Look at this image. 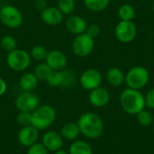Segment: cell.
Instances as JSON below:
<instances>
[{
	"instance_id": "cell-7",
	"label": "cell",
	"mask_w": 154,
	"mask_h": 154,
	"mask_svg": "<svg viewBox=\"0 0 154 154\" xmlns=\"http://www.w3.org/2000/svg\"><path fill=\"white\" fill-rule=\"evenodd\" d=\"M95 48V40L88 36L86 32L77 35L71 44L73 53L79 57H86L89 55Z\"/></svg>"
},
{
	"instance_id": "cell-25",
	"label": "cell",
	"mask_w": 154,
	"mask_h": 154,
	"mask_svg": "<svg viewBox=\"0 0 154 154\" xmlns=\"http://www.w3.org/2000/svg\"><path fill=\"white\" fill-rule=\"evenodd\" d=\"M63 81V73L62 70H52L49 75L46 82L49 86L52 88L61 87Z\"/></svg>"
},
{
	"instance_id": "cell-21",
	"label": "cell",
	"mask_w": 154,
	"mask_h": 154,
	"mask_svg": "<svg viewBox=\"0 0 154 154\" xmlns=\"http://www.w3.org/2000/svg\"><path fill=\"white\" fill-rule=\"evenodd\" d=\"M85 6L92 12H101L105 10L110 0H83Z\"/></svg>"
},
{
	"instance_id": "cell-10",
	"label": "cell",
	"mask_w": 154,
	"mask_h": 154,
	"mask_svg": "<svg viewBox=\"0 0 154 154\" xmlns=\"http://www.w3.org/2000/svg\"><path fill=\"white\" fill-rule=\"evenodd\" d=\"M102 79L103 78L99 70L96 69H88L81 74L79 82L84 89L91 91L100 87Z\"/></svg>"
},
{
	"instance_id": "cell-32",
	"label": "cell",
	"mask_w": 154,
	"mask_h": 154,
	"mask_svg": "<svg viewBox=\"0 0 154 154\" xmlns=\"http://www.w3.org/2000/svg\"><path fill=\"white\" fill-rule=\"evenodd\" d=\"M88 36H90L91 38H93L94 40L99 36L100 32H101V29L99 27V25L96 24V23H93V24H90V25H88L87 27V30L85 32Z\"/></svg>"
},
{
	"instance_id": "cell-19",
	"label": "cell",
	"mask_w": 154,
	"mask_h": 154,
	"mask_svg": "<svg viewBox=\"0 0 154 154\" xmlns=\"http://www.w3.org/2000/svg\"><path fill=\"white\" fill-rule=\"evenodd\" d=\"M125 79V75L122 69L119 68L114 67L107 70L106 72V80L113 87L121 86Z\"/></svg>"
},
{
	"instance_id": "cell-24",
	"label": "cell",
	"mask_w": 154,
	"mask_h": 154,
	"mask_svg": "<svg viewBox=\"0 0 154 154\" xmlns=\"http://www.w3.org/2000/svg\"><path fill=\"white\" fill-rule=\"evenodd\" d=\"M48 51L47 49L42 46V45H35L32 48L30 56L33 60L37 61H45L46 57L48 55Z\"/></svg>"
},
{
	"instance_id": "cell-35",
	"label": "cell",
	"mask_w": 154,
	"mask_h": 154,
	"mask_svg": "<svg viewBox=\"0 0 154 154\" xmlns=\"http://www.w3.org/2000/svg\"><path fill=\"white\" fill-rule=\"evenodd\" d=\"M6 89H7V85L5 81L2 78H0V97L6 92Z\"/></svg>"
},
{
	"instance_id": "cell-15",
	"label": "cell",
	"mask_w": 154,
	"mask_h": 154,
	"mask_svg": "<svg viewBox=\"0 0 154 154\" xmlns=\"http://www.w3.org/2000/svg\"><path fill=\"white\" fill-rule=\"evenodd\" d=\"M88 99L93 106L101 108L108 104L110 100V94L105 88L98 87L90 91Z\"/></svg>"
},
{
	"instance_id": "cell-22",
	"label": "cell",
	"mask_w": 154,
	"mask_h": 154,
	"mask_svg": "<svg viewBox=\"0 0 154 154\" xmlns=\"http://www.w3.org/2000/svg\"><path fill=\"white\" fill-rule=\"evenodd\" d=\"M135 11L131 5L125 4L118 9V17L121 21H132L134 18Z\"/></svg>"
},
{
	"instance_id": "cell-29",
	"label": "cell",
	"mask_w": 154,
	"mask_h": 154,
	"mask_svg": "<svg viewBox=\"0 0 154 154\" xmlns=\"http://www.w3.org/2000/svg\"><path fill=\"white\" fill-rule=\"evenodd\" d=\"M62 73H63V81H62V88H70L72 87L75 82H76V75L75 73L68 69H62Z\"/></svg>"
},
{
	"instance_id": "cell-23",
	"label": "cell",
	"mask_w": 154,
	"mask_h": 154,
	"mask_svg": "<svg viewBox=\"0 0 154 154\" xmlns=\"http://www.w3.org/2000/svg\"><path fill=\"white\" fill-rule=\"evenodd\" d=\"M51 71H52V69L47 65L46 62H42L34 68L33 73L36 76V78L38 79V80L46 81V79H48V77Z\"/></svg>"
},
{
	"instance_id": "cell-36",
	"label": "cell",
	"mask_w": 154,
	"mask_h": 154,
	"mask_svg": "<svg viewBox=\"0 0 154 154\" xmlns=\"http://www.w3.org/2000/svg\"><path fill=\"white\" fill-rule=\"evenodd\" d=\"M54 154H69V152H67L66 151H64V150L60 149V150H59V151L55 152H54Z\"/></svg>"
},
{
	"instance_id": "cell-2",
	"label": "cell",
	"mask_w": 154,
	"mask_h": 154,
	"mask_svg": "<svg viewBox=\"0 0 154 154\" xmlns=\"http://www.w3.org/2000/svg\"><path fill=\"white\" fill-rule=\"evenodd\" d=\"M120 105L126 114L136 116L145 108L144 96L140 90L127 88L120 95Z\"/></svg>"
},
{
	"instance_id": "cell-37",
	"label": "cell",
	"mask_w": 154,
	"mask_h": 154,
	"mask_svg": "<svg viewBox=\"0 0 154 154\" xmlns=\"http://www.w3.org/2000/svg\"><path fill=\"white\" fill-rule=\"evenodd\" d=\"M152 11H153V13H154V2H153V4H152Z\"/></svg>"
},
{
	"instance_id": "cell-38",
	"label": "cell",
	"mask_w": 154,
	"mask_h": 154,
	"mask_svg": "<svg viewBox=\"0 0 154 154\" xmlns=\"http://www.w3.org/2000/svg\"><path fill=\"white\" fill-rule=\"evenodd\" d=\"M113 1H120V0H113Z\"/></svg>"
},
{
	"instance_id": "cell-33",
	"label": "cell",
	"mask_w": 154,
	"mask_h": 154,
	"mask_svg": "<svg viewBox=\"0 0 154 154\" xmlns=\"http://www.w3.org/2000/svg\"><path fill=\"white\" fill-rule=\"evenodd\" d=\"M144 100L145 106H147L151 110H154V88L148 91L146 96H144Z\"/></svg>"
},
{
	"instance_id": "cell-31",
	"label": "cell",
	"mask_w": 154,
	"mask_h": 154,
	"mask_svg": "<svg viewBox=\"0 0 154 154\" xmlns=\"http://www.w3.org/2000/svg\"><path fill=\"white\" fill-rule=\"evenodd\" d=\"M49 151L45 148V146L42 143H35L34 144L28 147L26 154H48Z\"/></svg>"
},
{
	"instance_id": "cell-5",
	"label": "cell",
	"mask_w": 154,
	"mask_h": 154,
	"mask_svg": "<svg viewBox=\"0 0 154 154\" xmlns=\"http://www.w3.org/2000/svg\"><path fill=\"white\" fill-rule=\"evenodd\" d=\"M6 63L12 70L21 72L28 69L30 66L31 56L26 51L16 48L15 50L8 52Z\"/></svg>"
},
{
	"instance_id": "cell-34",
	"label": "cell",
	"mask_w": 154,
	"mask_h": 154,
	"mask_svg": "<svg viewBox=\"0 0 154 154\" xmlns=\"http://www.w3.org/2000/svg\"><path fill=\"white\" fill-rule=\"evenodd\" d=\"M33 5L37 10L42 12L48 6V3H47V0H34Z\"/></svg>"
},
{
	"instance_id": "cell-40",
	"label": "cell",
	"mask_w": 154,
	"mask_h": 154,
	"mask_svg": "<svg viewBox=\"0 0 154 154\" xmlns=\"http://www.w3.org/2000/svg\"><path fill=\"white\" fill-rule=\"evenodd\" d=\"M0 58H1V57H0Z\"/></svg>"
},
{
	"instance_id": "cell-13",
	"label": "cell",
	"mask_w": 154,
	"mask_h": 154,
	"mask_svg": "<svg viewBox=\"0 0 154 154\" xmlns=\"http://www.w3.org/2000/svg\"><path fill=\"white\" fill-rule=\"evenodd\" d=\"M45 62L52 70H62L67 67L68 59L61 51L52 50L48 52Z\"/></svg>"
},
{
	"instance_id": "cell-3",
	"label": "cell",
	"mask_w": 154,
	"mask_h": 154,
	"mask_svg": "<svg viewBox=\"0 0 154 154\" xmlns=\"http://www.w3.org/2000/svg\"><path fill=\"white\" fill-rule=\"evenodd\" d=\"M56 110L51 105L39 106L32 112V125L39 131L47 130L56 119Z\"/></svg>"
},
{
	"instance_id": "cell-28",
	"label": "cell",
	"mask_w": 154,
	"mask_h": 154,
	"mask_svg": "<svg viewBox=\"0 0 154 154\" xmlns=\"http://www.w3.org/2000/svg\"><path fill=\"white\" fill-rule=\"evenodd\" d=\"M0 45L2 49L7 52H10L16 49V40L12 35H5L0 40Z\"/></svg>"
},
{
	"instance_id": "cell-16",
	"label": "cell",
	"mask_w": 154,
	"mask_h": 154,
	"mask_svg": "<svg viewBox=\"0 0 154 154\" xmlns=\"http://www.w3.org/2000/svg\"><path fill=\"white\" fill-rule=\"evenodd\" d=\"M66 27L69 32L79 35L86 32L88 24L83 17L79 15H70L66 21Z\"/></svg>"
},
{
	"instance_id": "cell-11",
	"label": "cell",
	"mask_w": 154,
	"mask_h": 154,
	"mask_svg": "<svg viewBox=\"0 0 154 154\" xmlns=\"http://www.w3.org/2000/svg\"><path fill=\"white\" fill-rule=\"evenodd\" d=\"M39 139V130H37L32 125L23 126L18 132L17 140L19 143L23 147H30L38 142Z\"/></svg>"
},
{
	"instance_id": "cell-26",
	"label": "cell",
	"mask_w": 154,
	"mask_h": 154,
	"mask_svg": "<svg viewBox=\"0 0 154 154\" xmlns=\"http://www.w3.org/2000/svg\"><path fill=\"white\" fill-rule=\"evenodd\" d=\"M136 117H137V122L139 123V125H141L143 127L150 126L151 125L153 124L154 116H152V114L146 109H143L141 112H139L136 115Z\"/></svg>"
},
{
	"instance_id": "cell-17",
	"label": "cell",
	"mask_w": 154,
	"mask_h": 154,
	"mask_svg": "<svg viewBox=\"0 0 154 154\" xmlns=\"http://www.w3.org/2000/svg\"><path fill=\"white\" fill-rule=\"evenodd\" d=\"M38 82L39 80L33 72H26L20 78L19 85L23 91H33L37 88Z\"/></svg>"
},
{
	"instance_id": "cell-20",
	"label": "cell",
	"mask_w": 154,
	"mask_h": 154,
	"mask_svg": "<svg viewBox=\"0 0 154 154\" xmlns=\"http://www.w3.org/2000/svg\"><path fill=\"white\" fill-rule=\"evenodd\" d=\"M69 154H93V150L87 142L75 140L69 145Z\"/></svg>"
},
{
	"instance_id": "cell-27",
	"label": "cell",
	"mask_w": 154,
	"mask_h": 154,
	"mask_svg": "<svg viewBox=\"0 0 154 154\" xmlns=\"http://www.w3.org/2000/svg\"><path fill=\"white\" fill-rule=\"evenodd\" d=\"M57 7L63 14H70L75 10L76 2L75 0H59Z\"/></svg>"
},
{
	"instance_id": "cell-18",
	"label": "cell",
	"mask_w": 154,
	"mask_h": 154,
	"mask_svg": "<svg viewBox=\"0 0 154 154\" xmlns=\"http://www.w3.org/2000/svg\"><path fill=\"white\" fill-rule=\"evenodd\" d=\"M60 135L64 140L75 141L80 134L79 127L77 123H67L60 129Z\"/></svg>"
},
{
	"instance_id": "cell-4",
	"label": "cell",
	"mask_w": 154,
	"mask_h": 154,
	"mask_svg": "<svg viewBox=\"0 0 154 154\" xmlns=\"http://www.w3.org/2000/svg\"><path fill=\"white\" fill-rule=\"evenodd\" d=\"M150 74L147 69L142 66H135L128 70L125 81L128 88L140 90L148 84Z\"/></svg>"
},
{
	"instance_id": "cell-30",
	"label": "cell",
	"mask_w": 154,
	"mask_h": 154,
	"mask_svg": "<svg viewBox=\"0 0 154 154\" xmlns=\"http://www.w3.org/2000/svg\"><path fill=\"white\" fill-rule=\"evenodd\" d=\"M16 122L21 127L32 125V113L19 112L16 117Z\"/></svg>"
},
{
	"instance_id": "cell-14",
	"label": "cell",
	"mask_w": 154,
	"mask_h": 154,
	"mask_svg": "<svg viewBox=\"0 0 154 154\" xmlns=\"http://www.w3.org/2000/svg\"><path fill=\"white\" fill-rule=\"evenodd\" d=\"M63 14L56 6H47L41 12L42 21L51 26H56L61 23L63 20Z\"/></svg>"
},
{
	"instance_id": "cell-12",
	"label": "cell",
	"mask_w": 154,
	"mask_h": 154,
	"mask_svg": "<svg viewBox=\"0 0 154 154\" xmlns=\"http://www.w3.org/2000/svg\"><path fill=\"white\" fill-rule=\"evenodd\" d=\"M42 143L49 152H55L63 148L64 139L60 133L56 131H48L43 134L42 138Z\"/></svg>"
},
{
	"instance_id": "cell-39",
	"label": "cell",
	"mask_w": 154,
	"mask_h": 154,
	"mask_svg": "<svg viewBox=\"0 0 154 154\" xmlns=\"http://www.w3.org/2000/svg\"><path fill=\"white\" fill-rule=\"evenodd\" d=\"M153 125H154V118H153Z\"/></svg>"
},
{
	"instance_id": "cell-6",
	"label": "cell",
	"mask_w": 154,
	"mask_h": 154,
	"mask_svg": "<svg viewBox=\"0 0 154 154\" xmlns=\"http://www.w3.org/2000/svg\"><path fill=\"white\" fill-rule=\"evenodd\" d=\"M0 21L5 26L15 29L22 25L23 17V14L17 7L6 5L0 9Z\"/></svg>"
},
{
	"instance_id": "cell-1",
	"label": "cell",
	"mask_w": 154,
	"mask_h": 154,
	"mask_svg": "<svg viewBox=\"0 0 154 154\" xmlns=\"http://www.w3.org/2000/svg\"><path fill=\"white\" fill-rule=\"evenodd\" d=\"M80 134L88 139H97L101 136L104 131V123L102 118L92 112L82 114L77 122Z\"/></svg>"
},
{
	"instance_id": "cell-9",
	"label": "cell",
	"mask_w": 154,
	"mask_h": 154,
	"mask_svg": "<svg viewBox=\"0 0 154 154\" xmlns=\"http://www.w3.org/2000/svg\"><path fill=\"white\" fill-rule=\"evenodd\" d=\"M137 34L136 25L132 21H120L115 29L116 38L123 43L134 41Z\"/></svg>"
},
{
	"instance_id": "cell-8",
	"label": "cell",
	"mask_w": 154,
	"mask_h": 154,
	"mask_svg": "<svg viewBox=\"0 0 154 154\" xmlns=\"http://www.w3.org/2000/svg\"><path fill=\"white\" fill-rule=\"evenodd\" d=\"M40 106V98L33 91H23L15 99V106L19 112L32 113Z\"/></svg>"
}]
</instances>
